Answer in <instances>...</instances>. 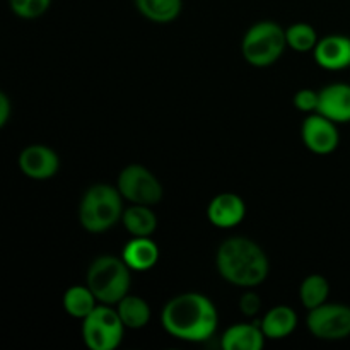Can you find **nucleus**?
Returning <instances> with one entry per match:
<instances>
[{
	"label": "nucleus",
	"mask_w": 350,
	"mask_h": 350,
	"mask_svg": "<svg viewBox=\"0 0 350 350\" xmlns=\"http://www.w3.org/2000/svg\"><path fill=\"white\" fill-rule=\"evenodd\" d=\"M163 328L185 342H204L215 334L219 314L214 303L198 293H185L167 301L161 313Z\"/></svg>",
	"instance_id": "1"
},
{
	"label": "nucleus",
	"mask_w": 350,
	"mask_h": 350,
	"mask_svg": "<svg viewBox=\"0 0 350 350\" xmlns=\"http://www.w3.org/2000/svg\"><path fill=\"white\" fill-rule=\"evenodd\" d=\"M222 279L238 287H256L269 275V260L265 252L248 238H229L219 246L215 256Z\"/></svg>",
	"instance_id": "2"
},
{
	"label": "nucleus",
	"mask_w": 350,
	"mask_h": 350,
	"mask_svg": "<svg viewBox=\"0 0 350 350\" xmlns=\"http://www.w3.org/2000/svg\"><path fill=\"white\" fill-rule=\"evenodd\" d=\"M122 193L118 188L99 183L84 193L79 207V221L89 232H105L111 229L123 215Z\"/></svg>",
	"instance_id": "3"
},
{
	"label": "nucleus",
	"mask_w": 350,
	"mask_h": 350,
	"mask_svg": "<svg viewBox=\"0 0 350 350\" xmlns=\"http://www.w3.org/2000/svg\"><path fill=\"white\" fill-rule=\"evenodd\" d=\"M130 267L118 256L103 255L88 270V286L103 304H118L129 294Z\"/></svg>",
	"instance_id": "4"
},
{
	"label": "nucleus",
	"mask_w": 350,
	"mask_h": 350,
	"mask_svg": "<svg viewBox=\"0 0 350 350\" xmlns=\"http://www.w3.org/2000/svg\"><path fill=\"white\" fill-rule=\"evenodd\" d=\"M286 46V31L273 21H262L246 31L241 51L245 60L253 67H269L279 60Z\"/></svg>",
	"instance_id": "5"
},
{
	"label": "nucleus",
	"mask_w": 350,
	"mask_h": 350,
	"mask_svg": "<svg viewBox=\"0 0 350 350\" xmlns=\"http://www.w3.org/2000/svg\"><path fill=\"white\" fill-rule=\"evenodd\" d=\"M125 328L118 311L101 304L82 320V337L91 350H115L122 344Z\"/></svg>",
	"instance_id": "6"
},
{
	"label": "nucleus",
	"mask_w": 350,
	"mask_h": 350,
	"mask_svg": "<svg viewBox=\"0 0 350 350\" xmlns=\"http://www.w3.org/2000/svg\"><path fill=\"white\" fill-rule=\"evenodd\" d=\"M116 188L130 204L154 205L163 198V185L147 167L130 164L120 173Z\"/></svg>",
	"instance_id": "7"
},
{
	"label": "nucleus",
	"mask_w": 350,
	"mask_h": 350,
	"mask_svg": "<svg viewBox=\"0 0 350 350\" xmlns=\"http://www.w3.org/2000/svg\"><path fill=\"white\" fill-rule=\"evenodd\" d=\"M308 328L321 340H342L350 335V308L345 304L325 303L310 310Z\"/></svg>",
	"instance_id": "8"
},
{
	"label": "nucleus",
	"mask_w": 350,
	"mask_h": 350,
	"mask_svg": "<svg viewBox=\"0 0 350 350\" xmlns=\"http://www.w3.org/2000/svg\"><path fill=\"white\" fill-rule=\"evenodd\" d=\"M301 135H303L304 146L311 152L320 154V156L334 152L338 146V140H340L335 122L317 111L303 122Z\"/></svg>",
	"instance_id": "9"
},
{
	"label": "nucleus",
	"mask_w": 350,
	"mask_h": 350,
	"mask_svg": "<svg viewBox=\"0 0 350 350\" xmlns=\"http://www.w3.org/2000/svg\"><path fill=\"white\" fill-rule=\"evenodd\" d=\"M19 167L27 178L33 180H48L57 174L60 167V159L57 152L46 146H34L26 147L19 156Z\"/></svg>",
	"instance_id": "10"
},
{
	"label": "nucleus",
	"mask_w": 350,
	"mask_h": 350,
	"mask_svg": "<svg viewBox=\"0 0 350 350\" xmlns=\"http://www.w3.org/2000/svg\"><path fill=\"white\" fill-rule=\"evenodd\" d=\"M314 60L325 70H344L350 67V38L332 34L318 41Z\"/></svg>",
	"instance_id": "11"
},
{
	"label": "nucleus",
	"mask_w": 350,
	"mask_h": 350,
	"mask_svg": "<svg viewBox=\"0 0 350 350\" xmlns=\"http://www.w3.org/2000/svg\"><path fill=\"white\" fill-rule=\"evenodd\" d=\"M208 221L215 228L229 229L238 226L246 215V205L236 193H221L211 200L207 207Z\"/></svg>",
	"instance_id": "12"
},
{
	"label": "nucleus",
	"mask_w": 350,
	"mask_h": 350,
	"mask_svg": "<svg viewBox=\"0 0 350 350\" xmlns=\"http://www.w3.org/2000/svg\"><path fill=\"white\" fill-rule=\"evenodd\" d=\"M317 113L327 116L335 123L350 122V85L330 84L320 91V103Z\"/></svg>",
	"instance_id": "13"
},
{
	"label": "nucleus",
	"mask_w": 350,
	"mask_h": 350,
	"mask_svg": "<svg viewBox=\"0 0 350 350\" xmlns=\"http://www.w3.org/2000/svg\"><path fill=\"white\" fill-rule=\"evenodd\" d=\"M265 340L267 337L260 327V321H255L228 328L222 335L221 345L224 350H262Z\"/></svg>",
	"instance_id": "14"
},
{
	"label": "nucleus",
	"mask_w": 350,
	"mask_h": 350,
	"mask_svg": "<svg viewBox=\"0 0 350 350\" xmlns=\"http://www.w3.org/2000/svg\"><path fill=\"white\" fill-rule=\"evenodd\" d=\"M122 258L135 272H147L159 260V248L149 238H133L123 248Z\"/></svg>",
	"instance_id": "15"
},
{
	"label": "nucleus",
	"mask_w": 350,
	"mask_h": 350,
	"mask_svg": "<svg viewBox=\"0 0 350 350\" xmlns=\"http://www.w3.org/2000/svg\"><path fill=\"white\" fill-rule=\"evenodd\" d=\"M260 327H262L267 338L280 340V338L289 337L296 330L297 314L289 306H275L267 311V314L260 321Z\"/></svg>",
	"instance_id": "16"
},
{
	"label": "nucleus",
	"mask_w": 350,
	"mask_h": 350,
	"mask_svg": "<svg viewBox=\"0 0 350 350\" xmlns=\"http://www.w3.org/2000/svg\"><path fill=\"white\" fill-rule=\"evenodd\" d=\"M123 226L133 238H149L157 228L156 214L150 205L132 204V207L125 208L122 215Z\"/></svg>",
	"instance_id": "17"
},
{
	"label": "nucleus",
	"mask_w": 350,
	"mask_h": 350,
	"mask_svg": "<svg viewBox=\"0 0 350 350\" xmlns=\"http://www.w3.org/2000/svg\"><path fill=\"white\" fill-rule=\"evenodd\" d=\"M116 311H118L120 318H122L123 325L132 330H139L144 328L150 320V308L146 299L139 296H129L126 294L118 304H116Z\"/></svg>",
	"instance_id": "18"
},
{
	"label": "nucleus",
	"mask_w": 350,
	"mask_h": 350,
	"mask_svg": "<svg viewBox=\"0 0 350 350\" xmlns=\"http://www.w3.org/2000/svg\"><path fill=\"white\" fill-rule=\"evenodd\" d=\"M96 296L89 286H72L70 289H67V293L64 294V310L70 314L72 318H79V320H84L89 314L94 311L96 304Z\"/></svg>",
	"instance_id": "19"
},
{
	"label": "nucleus",
	"mask_w": 350,
	"mask_h": 350,
	"mask_svg": "<svg viewBox=\"0 0 350 350\" xmlns=\"http://www.w3.org/2000/svg\"><path fill=\"white\" fill-rule=\"evenodd\" d=\"M135 5L144 17L152 23L166 24L176 19L181 12V0H135Z\"/></svg>",
	"instance_id": "20"
},
{
	"label": "nucleus",
	"mask_w": 350,
	"mask_h": 350,
	"mask_svg": "<svg viewBox=\"0 0 350 350\" xmlns=\"http://www.w3.org/2000/svg\"><path fill=\"white\" fill-rule=\"evenodd\" d=\"M328 294H330V284L323 275L314 273V275L306 277L301 284L299 297L306 310H314L327 303Z\"/></svg>",
	"instance_id": "21"
},
{
	"label": "nucleus",
	"mask_w": 350,
	"mask_h": 350,
	"mask_svg": "<svg viewBox=\"0 0 350 350\" xmlns=\"http://www.w3.org/2000/svg\"><path fill=\"white\" fill-rule=\"evenodd\" d=\"M286 36L287 44H289L294 51H301V53L314 50V46H317L318 41H320L318 40L317 29L306 23H296L293 24V26H289L286 31Z\"/></svg>",
	"instance_id": "22"
},
{
	"label": "nucleus",
	"mask_w": 350,
	"mask_h": 350,
	"mask_svg": "<svg viewBox=\"0 0 350 350\" xmlns=\"http://www.w3.org/2000/svg\"><path fill=\"white\" fill-rule=\"evenodd\" d=\"M50 3L51 0H9L12 12L23 19H36L43 16Z\"/></svg>",
	"instance_id": "23"
},
{
	"label": "nucleus",
	"mask_w": 350,
	"mask_h": 350,
	"mask_svg": "<svg viewBox=\"0 0 350 350\" xmlns=\"http://www.w3.org/2000/svg\"><path fill=\"white\" fill-rule=\"evenodd\" d=\"M318 103H320V92H314L313 89H301L294 96V106L299 111L313 113L318 109Z\"/></svg>",
	"instance_id": "24"
},
{
	"label": "nucleus",
	"mask_w": 350,
	"mask_h": 350,
	"mask_svg": "<svg viewBox=\"0 0 350 350\" xmlns=\"http://www.w3.org/2000/svg\"><path fill=\"white\" fill-rule=\"evenodd\" d=\"M239 310H241L245 317H256L260 310H262V301H260V297L255 293H246L239 299Z\"/></svg>",
	"instance_id": "25"
},
{
	"label": "nucleus",
	"mask_w": 350,
	"mask_h": 350,
	"mask_svg": "<svg viewBox=\"0 0 350 350\" xmlns=\"http://www.w3.org/2000/svg\"><path fill=\"white\" fill-rule=\"evenodd\" d=\"M10 99L7 98L5 92H0V126H5L10 116Z\"/></svg>",
	"instance_id": "26"
}]
</instances>
